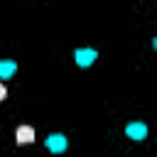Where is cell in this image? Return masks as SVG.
<instances>
[{"mask_svg":"<svg viewBox=\"0 0 157 157\" xmlns=\"http://www.w3.org/2000/svg\"><path fill=\"white\" fill-rule=\"evenodd\" d=\"M15 140H17V145H29V142H34V130L29 125H20L15 130Z\"/></svg>","mask_w":157,"mask_h":157,"instance_id":"6da1fadb","label":"cell"},{"mask_svg":"<svg viewBox=\"0 0 157 157\" xmlns=\"http://www.w3.org/2000/svg\"><path fill=\"white\" fill-rule=\"evenodd\" d=\"M47 147H49L52 152H61V150H66V137H64V135H49Z\"/></svg>","mask_w":157,"mask_h":157,"instance_id":"7a4b0ae2","label":"cell"},{"mask_svg":"<svg viewBox=\"0 0 157 157\" xmlns=\"http://www.w3.org/2000/svg\"><path fill=\"white\" fill-rule=\"evenodd\" d=\"M93 59H96V52H93V49H76V64L88 66Z\"/></svg>","mask_w":157,"mask_h":157,"instance_id":"3957f363","label":"cell"},{"mask_svg":"<svg viewBox=\"0 0 157 157\" xmlns=\"http://www.w3.org/2000/svg\"><path fill=\"white\" fill-rule=\"evenodd\" d=\"M128 135H130L132 140H142V137L147 135V128H145L142 123H132V125H128Z\"/></svg>","mask_w":157,"mask_h":157,"instance_id":"277c9868","label":"cell"},{"mask_svg":"<svg viewBox=\"0 0 157 157\" xmlns=\"http://www.w3.org/2000/svg\"><path fill=\"white\" fill-rule=\"evenodd\" d=\"M15 71V61H0V78H7Z\"/></svg>","mask_w":157,"mask_h":157,"instance_id":"5b68a950","label":"cell"},{"mask_svg":"<svg viewBox=\"0 0 157 157\" xmlns=\"http://www.w3.org/2000/svg\"><path fill=\"white\" fill-rule=\"evenodd\" d=\"M7 96V88H5V83H0V101Z\"/></svg>","mask_w":157,"mask_h":157,"instance_id":"8992f818","label":"cell"}]
</instances>
